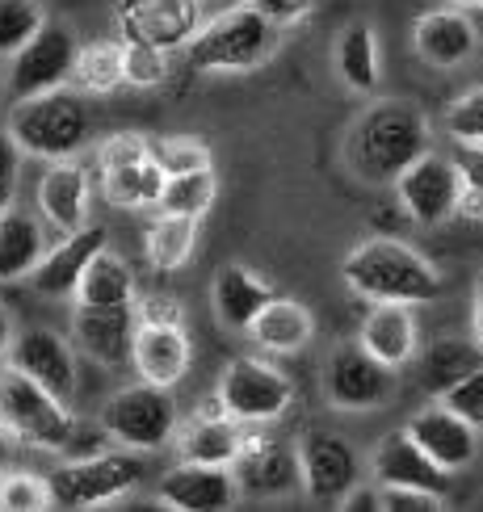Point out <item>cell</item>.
Returning <instances> with one entry per match:
<instances>
[{
	"mask_svg": "<svg viewBox=\"0 0 483 512\" xmlns=\"http://www.w3.org/2000/svg\"><path fill=\"white\" fill-rule=\"evenodd\" d=\"M341 277L357 298H366V303L420 307V303H437L441 290H446V282H441V273L429 256H420L416 248L387 240V236L357 244L345 256Z\"/></svg>",
	"mask_w": 483,
	"mask_h": 512,
	"instance_id": "1",
	"label": "cell"
},
{
	"mask_svg": "<svg viewBox=\"0 0 483 512\" xmlns=\"http://www.w3.org/2000/svg\"><path fill=\"white\" fill-rule=\"evenodd\" d=\"M429 152V122L408 101H378L349 135V164L362 181H391Z\"/></svg>",
	"mask_w": 483,
	"mask_h": 512,
	"instance_id": "2",
	"label": "cell"
},
{
	"mask_svg": "<svg viewBox=\"0 0 483 512\" xmlns=\"http://www.w3.org/2000/svg\"><path fill=\"white\" fill-rule=\"evenodd\" d=\"M0 424L17 441L51 454H68L80 433V420L72 416L68 399L47 391L26 370H17L13 361L0 366Z\"/></svg>",
	"mask_w": 483,
	"mask_h": 512,
	"instance_id": "3",
	"label": "cell"
},
{
	"mask_svg": "<svg viewBox=\"0 0 483 512\" xmlns=\"http://www.w3.org/2000/svg\"><path fill=\"white\" fill-rule=\"evenodd\" d=\"M282 26H273L257 9H227L210 26H202L189 42V68L194 72H252L278 51Z\"/></svg>",
	"mask_w": 483,
	"mask_h": 512,
	"instance_id": "4",
	"label": "cell"
},
{
	"mask_svg": "<svg viewBox=\"0 0 483 512\" xmlns=\"http://www.w3.org/2000/svg\"><path fill=\"white\" fill-rule=\"evenodd\" d=\"M89 110L76 93H42L30 101H17V110L9 118V135L26 156L38 160H72L84 139H89Z\"/></svg>",
	"mask_w": 483,
	"mask_h": 512,
	"instance_id": "5",
	"label": "cell"
},
{
	"mask_svg": "<svg viewBox=\"0 0 483 512\" xmlns=\"http://www.w3.org/2000/svg\"><path fill=\"white\" fill-rule=\"evenodd\" d=\"M101 429H105V437L122 441L126 450H135V454L164 450L177 433V408H173V399H168V387H156V382H147V378L135 382V387H122L105 403Z\"/></svg>",
	"mask_w": 483,
	"mask_h": 512,
	"instance_id": "6",
	"label": "cell"
},
{
	"mask_svg": "<svg viewBox=\"0 0 483 512\" xmlns=\"http://www.w3.org/2000/svg\"><path fill=\"white\" fill-rule=\"evenodd\" d=\"M219 408L240 424H269L290 412V378L261 357H231L219 374Z\"/></svg>",
	"mask_w": 483,
	"mask_h": 512,
	"instance_id": "7",
	"label": "cell"
},
{
	"mask_svg": "<svg viewBox=\"0 0 483 512\" xmlns=\"http://www.w3.org/2000/svg\"><path fill=\"white\" fill-rule=\"evenodd\" d=\"M76 59H80L76 34L68 26H59V21H47V26H42L26 47L9 59L5 89H9L13 101H30V97H42V93H55L76 76Z\"/></svg>",
	"mask_w": 483,
	"mask_h": 512,
	"instance_id": "8",
	"label": "cell"
},
{
	"mask_svg": "<svg viewBox=\"0 0 483 512\" xmlns=\"http://www.w3.org/2000/svg\"><path fill=\"white\" fill-rule=\"evenodd\" d=\"M139 479H143V462L135 454H89L59 466L51 475V492H55V508H93L135 492Z\"/></svg>",
	"mask_w": 483,
	"mask_h": 512,
	"instance_id": "9",
	"label": "cell"
},
{
	"mask_svg": "<svg viewBox=\"0 0 483 512\" xmlns=\"http://www.w3.org/2000/svg\"><path fill=\"white\" fill-rule=\"evenodd\" d=\"M324 395L336 412H370L395 395V370L362 345L332 349L324 366Z\"/></svg>",
	"mask_w": 483,
	"mask_h": 512,
	"instance_id": "10",
	"label": "cell"
},
{
	"mask_svg": "<svg viewBox=\"0 0 483 512\" xmlns=\"http://www.w3.org/2000/svg\"><path fill=\"white\" fill-rule=\"evenodd\" d=\"M458 189H462L458 164L437 156L433 147L395 177V198H399V206H404V215L420 227H441L446 219H454Z\"/></svg>",
	"mask_w": 483,
	"mask_h": 512,
	"instance_id": "11",
	"label": "cell"
},
{
	"mask_svg": "<svg viewBox=\"0 0 483 512\" xmlns=\"http://www.w3.org/2000/svg\"><path fill=\"white\" fill-rule=\"evenodd\" d=\"M299 471H303V492L315 504H341L357 483H362V458L357 450L336 437V433H307L299 437Z\"/></svg>",
	"mask_w": 483,
	"mask_h": 512,
	"instance_id": "12",
	"label": "cell"
},
{
	"mask_svg": "<svg viewBox=\"0 0 483 512\" xmlns=\"http://www.w3.org/2000/svg\"><path fill=\"white\" fill-rule=\"evenodd\" d=\"M118 30L131 42H156L173 51L189 47L202 30L198 0H118Z\"/></svg>",
	"mask_w": 483,
	"mask_h": 512,
	"instance_id": "13",
	"label": "cell"
},
{
	"mask_svg": "<svg viewBox=\"0 0 483 512\" xmlns=\"http://www.w3.org/2000/svg\"><path fill=\"white\" fill-rule=\"evenodd\" d=\"M156 500L164 508H181V512H219L240 500V479L231 466L181 462L160 479Z\"/></svg>",
	"mask_w": 483,
	"mask_h": 512,
	"instance_id": "14",
	"label": "cell"
},
{
	"mask_svg": "<svg viewBox=\"0 0 483 512\" xmlns=\"http://www.w3.org/2000/svg\"><path fill=\"white\" fill-rule=\"evenodd\" d=\"M139 311L131 307H80L72 311V340L97 366H126L135 353Z\"/></svg>",
	"mask_w": 483,
	"mask_h": 512,
	"instance_id": "15",
	"label": "cell"
},
{
	"mask_svg": "<svg viewBox=\"0 0 483 512\" xmlns=\"http://www.w3.org/2000/svg\"><path fill=\"white\" fill-rule=\"evenodd\" d=\"M370 471L378 475V483H391V487H425V492H437V496L450 492V471L441 462H433L425 454V445L408 429H395L378 441Z\"/></svg>",
	"mask_w": 483,
	"mask_h": 512,
	"instance_id": "16",
	"label": "cell"
},
{
	"mask_svg": "<svg viewBox=\"0 0 483 512\" xmlns=\"http://www.w3.org/2000/svg\"><path fill=\"white\" fill-rule=\"evenodd\" d=\"M9 361L17 370H26L34 382H42L47 391H55L59 399L76 395V357L72 345L51 328H26L13 336L9 345Z\"/></svg>",
	"mask_w": 483,
	"mask_h": 512,
	"instance_id": "17",
	"label": "cell"
},
{
	"mask_svg": "<svg viewBox=\"0 0 483 512\" xmlns=\"http://www.w3.org/2000/svg\"><path fill=\"white\" fill-rule=\"evenodd\" d=\"M408 433L425 445V454L433 462H441L446 471H467V466L475 462L479 454V429L467 420V416H458L454 408H446V403H433V408L425 412H416L408 420Z\"/></svg>",
	"mask_w": 483,
	"mask_h": 512,
	"instance_id": "18",
	"label": "cell"
},
{
	"mask_svg": "<svg viewBox=\"0 0 483 512\" xmlns=\"http://www.w3.org/2000/svg\"><path fill=\"white\" fill-rule=\"evenodd\" d=\"M105 248V227L89 223L72 231V236H63L55 248H47V256L38 261V269L30 273V282L42 298H76V286L84 269L93 265V256Z\"/></svg>",
	"mask_w": 483,
	"mask_h": 512,
	"instance_id": "19",
	"label": "cell"
},
{
	"mask_svg": "<svg viewBox=\"0 0 483 512\" xmlns=\"http://www.w3.org/2000/svg\"><path fill=\"white\" fill-rule=\"evenodd\" d=\"M131 361L147 382L177 387L189 370V336L181 328V319H139Z\"/></svg>",
	"mask_w": 483,
	"mask_h": 512,
	"instance_id": "20",
	"label": "cell"
},
{
	"mask_svg": "<svg viewBox=\"0 0 483 512\" xmlns=\"http://www.w3.org/2000/svg\"><path fill=\"white\" fill-rule=\"evenodd\" d=\"M412 47L429 68H458L479 51V30L462 9H433L416 17L412 26Z\"/></svg>",
	"mask_w": 483,
	"mask_h": 512,
	"instance_id": "21",
	"label": "cell"
},
{
	"mask_svg": "<svg viewBox=\"0 0 483 512\" xmlns=\"http://www.w3.org/2000/svg\"><path fill=\"white\" fill-rule=\"evenodd\" d=\"M89 198V173L76 160H51V168L38 181V215L63 236L89 227Z\"/></svg>",
	"mask_w": 483,
	"mask_h": 512,
	"instance_id": "22",
	"label": "cell"
},
{
	"mask_svg": "<svg viewBox=\"0 0 483 512\" xmlns=\"http://www.w3.org/2000/svg\"><path fill=\"white\" fill-rule=\"evenodd\" d=\"M236 479L240 492L248 496H290L294 487H303V471H299V450H282V445H269L261 437H248L244 454L236 458Z\"/></svg>",
	"mask_w": 483,
	"mask_h": 512,
	"instance_id": "23",
	"label": "cell"
},
{
	"mask_svg": "<svg viewBox=\"0 0 483 512\" xmlns=\"http://www.w3.org/2000/svg\"><path fill=\"white\" fill-rule=\"evenodd\" d=\"M357 345L366 353H374L378 361H387L391 370L408 366L420 349V328L408 303H374L370 315L362 319V332H357Z\"/></svg>",
	"mask_w": 483,
	"mask_h": 512,
	"instance_id": "24",
	"label": "cell"
},
{
	"mask_svg": "<svg viewBox=\"0 0 483 512\" xmlns=\"http://www.w3.org/2000/svg\"><path fill=\"white\" fill-rule=\"evenodd\" d=\"M273 298H278V290L244 265H223L215 273V286H210V303H215L219 324L231 332H248L252 319H257Z\"/></svg>",
	"mask_w": 483,
	"mask_h": 512,
	"instance_id": "25",
	"label": "cell"
},
{
	"mask_svg": "<svg viewBox=\"0 0 483 512\" xmlns=\"http://www.w3.org/2000/svg\"><path fill=\"white\" fill-rule=\"evenodd\" d=\"M42 215L26 206H9L0 215V282H26L38 269V261L47 256V231H42Z\"/></svg>",
	"mask_w": 483,
	"mask_h": 512,
	"instance_id": "26",
	"label": "cell"
},
{
	"mask_svg": "<svg viewBox=\"0 0 483 512\" xmlns=\"http://www.w3.org/2000/svg\"><path fill=\"white\" fill-rule=\"evenodd\" d=\"M244 445H248V437L240 433V420H231L227 412L223 416L202 412L177 437L181 462H206V466H236V458L244 454Z\"/></svg>",
	"mask_w": 483,
	"mask_h": 512,
	"instance_id": "27",
	"label": "cell"
},
{
	"mask_svg": "<svg viewBox=\"0 0 483 512\" xmlns=\"http://www.w3.org/2000/svg\"><path fill=\"white\" fill-rule=\"evenodd\" d=\"M248 336L257 340L265 353H278V357H282V353H299L307 340L315 336V315L299 303V298L278 294L257 319H252Z\"/></svg>",
	"mask_w": 483,
	"mask_h": 512,
	"instance_id": "28",
	"label": "cell"
},
{
	"mask_svg": "<svg viewBox=\"0 0 483 512\" xmlns=\"http://www.w3.org/2000/svg\"><path fill=\"white\" fill-rule=\"evenodd\" d=\"M76 303L80 307H131L135 303V273H131V265H126L118 252L101 248L93 256V265L84 269V277H80Z\"/></svg>",
	"mask_w": 483,
	"mask_h": 512,
	"instance_id": "29",
	"label": "cell"
},
{
	"mask_svg": "<svg viewBox=\"0 0 483 512\" xmlns=\"http://www.w3.org/2000/svg\"><path fill=\"white\" fill-rule=\"evenodd\" d=\"M475 366H483V349L475 340H458V336H446V340H433L420 357V387L429 395H446L458 378H467Z\"/></svg>",
	"mask_w": 483,
	"mask_h": 512,
	"instance_id": "30",
	"label": "cell"
},
{
	"mask_svg": "<svg viewBox=\"0 0 483 512\" xmlns=\"http://www.w3.org/2000/svg\"><path fill=\"white\" fill-rule=\"evenodd\" d=\"M168 173L147 156L139 164H122V168H105L101 173V194L122 210H143V206H160Z\"/></svg>",
	"mask_w": 483,
	"mask_h": 512,
	"instance_id": "31",
	"label": "cell"
},
{
	"mask_svg": "<svg viewBox=\"0 0 483 512\" xmlns=\"http://www.w3.org/2000/svg\"><path fill=\"white\" fill-rule=\"evenodd\" d=\"M198 244V219L189 215H164L147 227L143 236V252H147V265H152L156 273H173L189 261V252H194Z\"/></svg>",
	"mask_w": 483,
	"mask_h": 512,
	"instance_id": "32",
	"label": "cell"
},
{
	"mask_svg": "<svg viewBox=\"0 0 483 512\" xmlns=\"http://www.w3.org/2000/svg\"><path fill=\"white\" fill-rule=\"evenodd\" d=\"M336 72H341L345 89L362 93V97L378 89V76H383L378 72V38L366 21L349 26L341 34V42H336Z\"/></svg>",
	"mask_w": 483,
	"mask_h": 512,
	"instance_id": "33",
	"label": "cell"
},
{
	"mask_svg": "<svg viewBox=\"0 0 483 512\" xmlns=\"http://www.w3.org/2000/svg\"><path fill=\"white\" fill-rule=\"evenodd\" d=\"M215 194H219V181L210 168H194V173H173L164 181V194H160V206L164 215H189V219H202L210 206H215Z\"/></svg>",
	"mask_w": 483,
	"mask_h": 512,
	"instance_id": "34",
	"label": "cell"
},
{
	"mask_svg": "<svg viewBox=\"0 0 483 512\" xmlns=\"http://www.w3.org/2000/svg\"><path fill=\"white\" fill-rule=\"evenodd\" d=\"M76 84L80 89H89V93H114L118 84H126V76H122V42H89V47H80Z\"/></svg>",
	"mask_w": 483,
	"mask_h": 512,
	"instance_id": "35",
	"label": "cell"
},
{
	"mask_svg": "<svg viewBox=\"0 0 483 512\" xmlns=\"http://www.w3.org/2000/svg\"><path fill=\"white\" fill-rule=\"evenodd\" d=\"M42 26L47 13L38 0H0V59H13Z\"/></svg>",
	"mask_w": 483,
	"mask_h": 512,
	"instance_id": "36",
	"label": "cell"
},
{
	"mask_svg": "<svg viewBox=\"0 0 483 512\" xmlns=\"http://www.w3.org/2000/svg\"><path fill=\"white\" fill-rule=\"evenodd\" d=\"M55 508L51 479L34 471H5L0 475V512H42Z\"/></svg>",
	"mask_w": 483,
	"mask_h": 512,
	"instance_id": "37",
	"label": "cell"
},
{
	"mask_svg": "<svg viewBox=\"0 0 483 512\" xmlns=\"http://www.w3.org/2000/svg\"><path fill=\"white\" fill-rule=\"evenodd\" d=\"M122 76L135 89H156L168 80V51L156 42H131L122 38Z\"/></svg>",
	"mask_w": 483,
	"mask_h": 512,
	"instance_id": "38",
	"label": "cell"
},
{
	"mask_svg": "<svg viewBox=\"0 0 483 512\" xmlns=\"http://www.w3.org/2000/svg\"><path fill=\"white\" fill-rule=\"evenodd\" d=\"M152 160L173 173H194V168H210V147L198 135H173V139H152Z\"/></svg>",
	"mask_w": 483,
	"mask_h": 512,
	"instance_id": "39",
	"label": "cell"
},
{
	"mask_svg": "<svg viewBox=\"0 0 483 512\" xmlns=\"http://www.w3.org/2000/svg\"><path fill=\"white\" fill-rule=\"evenodd\" d=\"M446 135L458 147L483 143V84H479V89H467L462 97L450 101V110H446Z\"/></svg>",
	"mask_w": 483,
	"mask_h": 512,
	"instance_id": "40",
	"label": "cell"
},
{
	"mask_svg": "<svg viewBox=\"0 0 483 512\" xmlns=\"http://www.w3.org/2000/svg\"><path fill=\"white\" fill-rule=\"evenodd\" d=\"M152 156V139H143L135 131H118L110 139H101L97 147V164H101V173L105 168H122V164H139Z\"/></svg>",
	"mask_w": 483,
	"mask_h": 512,
	"instance_id": "41",
	"label": "cell"
},
{
	"mask_svg": "<svg viewBox=\"0 0 483 512\" xmlns=\"http://www.w3.org/2000/svg\"><path fill=\"white\" fill-rule=\"evenodd\" d=\"M446 408H454L458 416H467L475 429H483V366H475L467 378H458L454 387L441 395Z\"/></svg>",
	"mask_w": 483,
	"mask_h": 512,
	"instance_id": "42",
	"label": "cell"
},
{
	"mask_svg": "<svg viewBox=\"0 0 483 512\" xmlns=\"http://www.w3.org/2000/svg\"><path fill=\"white\" fill-rule=\"evenodd\" d=\"M378 500H383L387 512H437L446 504V496L425 492V487H391V483L378 487Z\"/></svg>",
	"mask_w": 483,
	"mask_h": 512,
	"instance_id": "43",
	"label": "cell"
},
{
	"mask_svg": "<svg viewBox=\"0 0 483 512\" xmlns=\"http://www.w3.org/2000/svg\"><path fill=\"white\" fill-rule=\"evenodd\" d=\"M21 147H17V139L9 135V126L0 131V215L13 206V198H17V177H21Z\"/></svg>",
	"mask_w": 483,
	"mask_h": 512,
	"instance_id": "44",
	"label": "cell"
},
{
	"mask_svg": "<svg viewBox=\"0 0 483 512\" xmlns=\"http://www.w3.org/2000/svg\"><path fill=\"white\" fill-rule=\"evenodd\" d=\"M248 9H257L261 17H269L273 26H299V21H307L315 13V0H244Z\"/></svg>",
	"mask_w": 483,
	"mask_h": 512,
	"instance_id": "45",
	"label": "cell"
},
{
	"mask_svg": "<svg viewBox=\"0 0 483 512\" xmlns=\"http://www.w3.org/2000/svg\"><path fill=\"white\" fill-rule=\"evenodd\" d=\"M454 164H458L462 181L475 185V189H483V143H467V147H458Z\"/></svg>",
	"mask_w": 483,
	"mask_h": 512,
	"instance_id": "46",
	"label": "cell"
},
{
	"mask_svg": "<svg viewBox=\"0 0 483 512\" xmlns=\"http://www.w3.org/2000/svg\"><path fill=\"white\" fill-rule=\"evenodd\" d=\"M458 219H467V223H483V189H475V185H467L462 181V189H458V210H454Z\"/></svg>",
	"mask_w": 483,
	"mask_h": 512,
	"instance_id": "47",
	"label": "cell"
},
{
	"mask_svg": "<svg viewBox=\"0 0 483 512\" xmlns=\"http://www.w3.org/2000/svg\"><path fill=\"white\" fill-rule=\"evenodd\" d=\"M471 340L483 349V282L475 286V298H471Z\"/></svg>",
	"mask_w": 483,
	"mask_h": 512,
	"instance_id": "48",
	"label": "cell"
},
{
	"mask_svg": "<svg viewBox=\"0 0 483 512\" xmlns=\"http://www.w3.org/2000/svg\"><path fill=\"white\" fill-rule=\"evenodd\" d=\"M13 319H9V307L0 303V353H9V345H13Z\"/></svg>",
	"mask_w": 483,
	"mask_h": 512,
	"instance_id": "49",
	"label": "cell"
},
{
	"mask_svg": "<svg viewBox=\"0 0 483 512\" xmlns=\"http://www.w3.org/2000/svg\"><path fill=\"white\" fill-rule=\"evenodd\" d=\"M9 454H13V433L0 424V475L9 471Z\"/></svg>",
	"mask_w": 483,
	"mask_h": 512,
	"instance_id": "50",
	"label": "cell"
},
{
	"mask_svg": "<svg viewBox=\"0 0 483 512\" xmlns=\"http://www.w3.org/2000/svg\"><path fill=\"white\" fill-rule=\"evenodd\" d=\"M446 5H458V9H467V5H483V0H446Z\"/></svg>",
	"mask_w": 483,
	"mask_h": 512,
	"instance_id": "51",
	"label": "cell"
},
{
	"mask_svg": "<svg viewBox=\"0 0 483 512\" xmlns=\"http://www.w3.org/2000/svg\"><path fill=\"white\" fill-rule=\"evenodd\" d=\"M0 93H5V84H0Z\"/></svg>",
	"mask_w": 483,
	"mask_h": 512,
	"instance_id": "52",
	"label": "cell"
}]
</instances>
